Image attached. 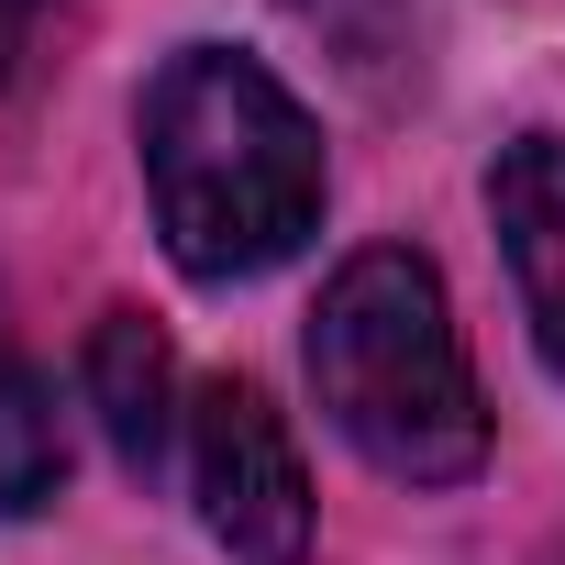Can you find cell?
I'll use <instances>...</instances> for the list:
<instances>
[{"label":"cell","instance_id":"7a4b0ae2","mask_svg":"<svg viewBox=\"0 0 565 565\" xmlns=\"http://www.w3.org/2000/svg\"><path fill=\"white\" fill-rule=\"evenodd\" d=\"M311 388H322V422L399 488H455L488 466V399H477V366H466V333H455V300L433 255L411 244H366L322 277L311 300Z\"/></svg>","mask_w":565,"mask_h":565},{"label":"cell","instance_id":"8992f818","mask_svg":"<svg viewBox=\"0 0 565 565\" xmlns=\"http://www.w3.org/2000/svg\"><path fill=\"white\" fill-rule=\"evenodd\" d=\"M56 477H67V433H56V388L34 377V355H23L12 311H0V521H23V510H45V499H56Z\"/></svg>","mask_w":565,"mask_h":565},{"label":"cell","instance_id":"5b68a950","mask_svg":"<svg viewBox=\"0 0 565 565\" xmlns=\"http://www.w3.org/2000/svg\"><path fill=\"white\" fill-rule=\"evenodd\" d=\"M89 411H100V433L134 477H167V455H178V355H167L156 322L111 311L89 333Z\"/></svg>","mask_w":565,"mask_h":565},{"label":"cell","instance_id":"3957f363","mask_svg":"<svg viewBox=\"0 0 565 565\" xmlns=\"http://www.w3.org/2000/svg\"><path fill=\"white\" fill-rule=\"evenodd\" d=\"M189 499L233 565H311V477H300L289 422L266 411V388L211 377L189 399Z\"/></svg>","mask_w":565,"mask_h":565},{"label":"cell","instance_id":"277c9868","mask_svg":"<svg viewBox=\"0 0 565 565\" xmlns=\"http://www.w3.org/2000/svg\"><path fill=\"white\" fill-rule=\"evenodd\" d=\"M488 222H499V255H510L532 355L565 377V134L499 145V167H488Z\"/></svg>","mask_w":565,"mask_h":565},{"label":"cell","instance_id":"ba28073f","mask_svg":"<svg viewBox=\"0 0 565 565\" xmlns=\"http://www.w3.org/2000/svg\"><path fill=\"white\" fill-rule=\"evenodd\" d=\"M300 12H311V23H333V34H344V23H355V0H300Z\"/></svg>","mask_w":565,"mask_h":565},{"label":"cell","instance_id":"6da1fadb","mask_svg":"<svg viewBox=\"0 0 565 565\" xmlns=\"http://www.w3.org/2000/svg\"><path fill=\"white\" fill-rule=\"evenodd\" d=\"M134 145L156 233L200 289L266 277L322 233V122L244 45H178L134 111Z\"/></svg>","mask_w":565,"mask_h":565},{"label":"cell","instance_id":"52a82bcc","mask_svg":"<svg viewBox=\"0 0 565 565\" xmlns=\"http://www.w3.org/2000/svg\"><path fill=\"white\" fill-rule=\"evenodd\" d=\"M34 34H45V0H0V89L34 67Z\"/></svg>","mask_w":565,"mask_h":565}]
</instances>
